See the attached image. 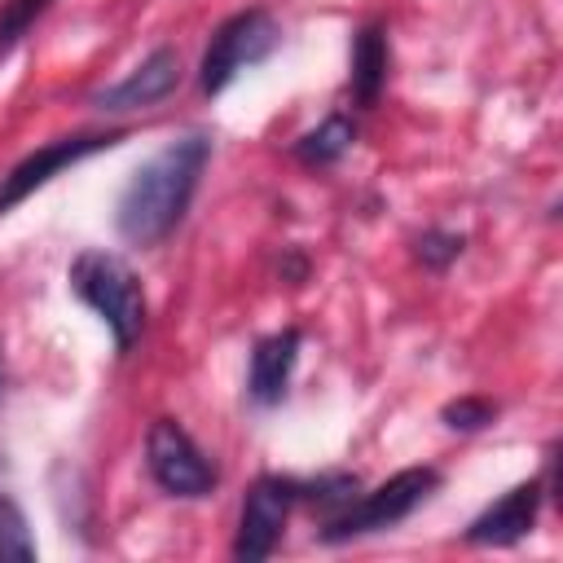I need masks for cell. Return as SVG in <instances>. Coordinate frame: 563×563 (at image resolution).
Here are the masks:
<instances>
[{"label": "cell", "instance_id": "5bb4252c", "mask_svg": "<svg viewBox=\"0 0 563 563\" xmlns=\"http://www.w3.org/2000/svg\"><path fill=\"white\" fill-rule=\"evenodd\" d=\"M53 0H4L0 4V57L26 35V26L48 9Z\"/></svg>", "mask_w": 563, "mask_h": 563}, {"label": "cell", "instance_id": "8fae6325", "mask_svg": "<svg viewBox=\"0 0 563 563\" xmlns=\"http://www.w3.org/2000/svg\"><path fill=\"white\" fill-rule=\"evenodd\" d=\"M387 62H391V53H387L383 26H365L352 44V97H356V106L378 101V92L387 84Z\"/></svg>", "mask_w": 563, "mask_h": 563}, {"label": "cell", "instance_id": "30bf717a", "mask_svg": "<svg viewBox=\"0 0 563 563\" xmlns=\"http://www.w3.org/2000/svg\"><path fill=\"white\" fill-rule=\"evenodd\" d=\"M299 361V330H282L255 343L251 352V374H246V391L255 405H277L286 396L290 369Z\"/></svg>", "mask_w": 563, "mask_h": 563}, {"label": "cell", "instance_id": "6da1fadb", "mask_svg": "<svg viewBox=\"0 0 563 563\" xmlns=\"http://www.w3.org/2000/svg\"><path fill=\"white\" fill-rule=\"evenodd\" d=\"M207 158H211V141L202 132L167 141L158 154H150L119 194V207H114L119 233L132 246H158L189 211V198L198 189Z\"/></svg>", "mask_w": 563, "mask_h": 563}, {"label": "cell", "instance_id": "2e32d148", "mask_svg": "<svg viewBox=\"0 0 563 563\" xmlns=\"http://www.w3.org/2000/svg\"><path fill=\"white\" fill-rule=\"evenodd\" d=\"M418 255H422V264L444 268V264H453L462 255V238L457 233H422L418 238Z\"/></svg>", "mask_w": 563, "mask_h": 563}, {"label": "cell", "instance_id": "8992f818", "mask_svg": "<svg viewBox=\"0 0 563 563\" xmlns=\"http://www.w3.org/2000/svg\"><path fill=\"white\" fill-rule=\"evenodd\" d=\"M299 497V484L290 479H277V475H264L251 493H246V506H242V523H238V537H233V559L242 563H255V559H268L282 541V528L290 519V506Z\"/></svg>", "mask_w": 563, "mask_h": 563}, {"label": "cell", "instance_id": "e0dca14e", "mask_svg": "<svg viewBox=\"0 0 563 563\" xmlns=\"http://www.w3.org/2000/svg\"><path fill=\"white\" fill-rule=\"evenodd\" d=\"M0 383H4V374H0Z\"/></svg>", "mask_w": 563, "mask_h": 563}, {"label": "cell", "instance_id": "5b68a950", "mask_svg": "<svg viewBox=\"0 0 563 563\" xmlns=\"http://www.w3.org/2000/svg\"><path fill=\"white\" fill-rule=\"evenodd\" d=\"M145 466H150L154 484L163 493H172V497H202L220 479L216 466H211V457L172 418H154V427L145 435Z\"/></svg>", "mask_w": 563, "mask_h": 563}, {"label": "cell", "instance_id": "7a4b0ae2", "mask_svg": "<svg viewBox=\"0 0 563 563\" xmlns=\"http://www.w3.org/2000/svg\"><path fill=\"white\" fill-rule=\"evenodd\" d=\"M70 290L106 321L114 347L128 352L145 330V290L136 273L110 251H79L70 264Z\"/></svg>", "mask_w": 563, "mask_h": 563}, {"label": "cell", "instance_id": "52a82bcc", "mask_svg": "<svg viewBox=\"0 0 563 563\" xmlns=\"http://www.w3.org/2000/svg\"><path fill=\"white\" fill-rule=\"evenodd\" d=\"M119 136L114 132H88V136H62V141H53V145H44V150H35V154H26L9 176H0V216L4 211H13L22 198H31L35 189H44L57 172H66V167H75L79 158H88V154H97V150H110Z\"/></svg>", "mask_w": 563, "mask_h": 563}, {"label": "cell", "instance_id": "9c48e42d", "mask_svg": "<svg viewBox=\"0 0 563 563\" xmlns=\"http://www.w3.org/2000/svg\"><path fill=\"white\" fill-rule=\"evenodd\" d=\"M537 510H541V484H515L510 493H501L484 515L471 519L466 528V541L471 545H510L519 537L532 532L537 523Z\"/></svg>", "mask_w": 563, "mask_h": 563}, {"label": "cell", "instance_id": "7c38bea8", "mask_svg": "<svg viewBox=\"0 0 563 563\" xmlns=\"http://www.w3.org/2000/svg\"><path fill=\"white\" fill-rule=\"evenodd\" d=\"M356 141V123L347 114H330L321 128H312L308 136L295 141V158L308 167H330L334 158H343Z\"/></svg>", "mask_w": 563, "mask_h": 563}, {"label": "cell", "instance_id": "3957f363", "mask_svg": "<svg viewBox=\"0 0 563 563\" xmlns=\"http://www.w3.org/2000/svg\"><path fill=\"white\" fill-rule=\"evenodd\" d=\"M440 475L431 466H405L396 471L391 479H383L378 488L361 493L356 501H347L325 528H321V541H352V537H365V532H383L400 519H409L431 493H435Z\"/></svg>", "mask_w": 563, "mask_h": 563}, {"label": "cell", "instance_id": "9a60e30c", "mask_svg": "<svg viewBox=\"0 0 563 563\" xmlns=\"http://www.w3.org/2000/svg\"><path fill=\"white\" fill-rule=\"evenodd\" d=\"M493 405L488 400H475V396H466V400H453L449 409H444V422L453 427V431H475V427H484V422H493Z\"/></svg>", "mask_w": 563, "mask_h": 563}, {"label": "cell", "instance_id": "277c9868", "mask_svg": "<svg viewBox=\"0 0 563 563\" xmlns=\"http://www.w3.org/2000/svg\"><path fill=\"white\" fill-rule=\"evenodd\" d=\"M277 40H282V31H277L273 13H264V9H246V13H233L229 22H220L202 53V75H198L202 92H211V97L224 92L246 66L264 62L277 48Z\"/></svg>", "mask_w": 563, "mask_h": 563}, {"label": "cell", "instance_id": "ba28073f", "mask_svg": "<svg viewBox=\"0 0 563 563\" xmlns=\"http://www.w3.org/2000/svg\"><path fill=\"white\" fill-rule=\"evenodd\" d=\"M176 84H180V57H176V48H154L132 75H123L119 84L92 92V106L97 110H141V106L163 101Z\"/></svg>", "mask_w": 563, "mask_h": 563}, {"label": "cell", "instance_id": "4fadbf2b", "mask_svg": "<svg viewBox=\"0 0 563 563\" xmlns=\"http://www.w3.org/2000/svg\"><path fill=\"white\" fill-rule=\"evenodd\" d=\"M31 559H35V541L26 532V519L0 493V563H31Z\"/></svg>", "mask_w": 563, "mask_h": 563}]
</instances>
